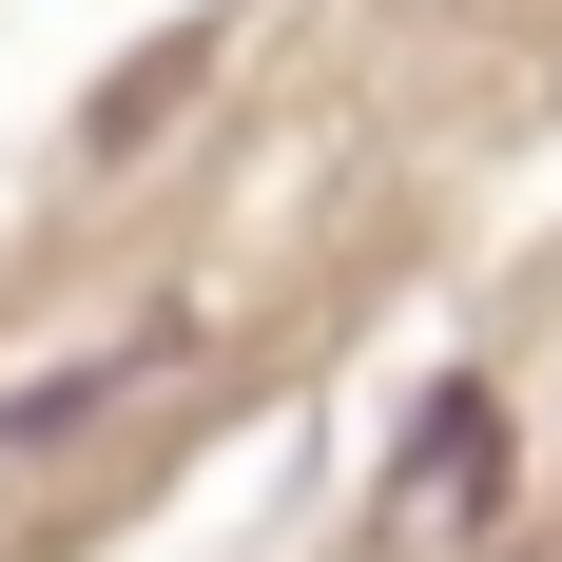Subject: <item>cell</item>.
Wrapping results in <instances>:
<instances>
[{"label":"cell","mask_w":562,"mask_h":562,"mask_svg":"<svg viewBox=\"0 0 562 562\" xmlns=\"http://www.w3.org/2000/svg\"><path fill=\"white\" fill-rule=\"evenodd\" d=\"M447 505H505V407L485 389H447L407 427V465H389V524H447Z\"/></svg>","instance_id":"6da1fadb"}]
</instances>
